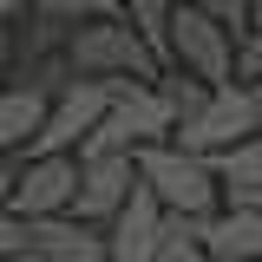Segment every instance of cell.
<instances>
[{
  "mask_svg": "<svg viewBox=\"0 0 262 262\" xmlns=\"http://www.w3.org/2000/svg\"><path fill=\"white\" fill-rule=\"evenodd\" d=\"M138 177H144V190L158 196L170 216L216 223V216L229 210L216 164H210V158H196V151H184V144H151V151H138Z\"/></svg>",
  "mask_w": 262,
  "mask_h": 262,
  "instance_id": "6da1fadb",
  "label": "cell"
},
{
  "mask_svg": "<svg viewBox=\"0 0 262 262\" xmlns=\"http://www.w3.org/2000/svg\"><path fill=\"white\" fill-rule=\"evenodd\" d=\"M72 66H79V79H105V85H118V79L158 85L164 79V59L151 53V39L131 27V20H92V27H79Z\"/></svg>",
  "mask_w": 262,
  "mask_h": 262,
  "instance_id": "7a4b0ae2",
  "label": "cell"
},
{
  "mask_svg": "<svg viewBox=\"0 0 262 262\" xmlns=\"http://www.w3.org/2000/svg\"><path fill=\"white\" fill-rule=\"evenodd\" d=\"M164 66L190 72V79H203V85H236V66H243V33H229L223 20H216V13H203V7H177Z\"/></svg>",
  "mask_w": 262,
  "mask_h": 262,
  "instance_id": "3957f363",
  "label": "cell"
},
{
  "mask_svg": "<svg viewBox=\"0 0 262 262\" xmlns=\"http://www.w3.org/2000/svg\"><path fill=\"white\" fill-rule=\"evenodd\" d=\"M262 131V112H256V92L236 79V85H216V98H210V112L196 118V125H184L177 131V144L184 151H196V158H229L236 144H249Z\"/></svg>",
  "mask_w": 262,
  "mask_h": 262,
  "instance_id": "277c9868",
  "label": "cell"
},
{
  "mask_svg": "<svg viewBox=\"0 0 262 262\" xmlns=\"http://www.w3.org/2000/svg\"><path fill=\"white\" fill-rule=\"evenodd\" d=\"M131 196H138V158H79V203H72V216L85 229H112Z\"/></svg>",
  "mask_w": 262,
  "mask_h": 262,
  "instance_id": "5b68a950",
  "label": "cell"
},
{
  "mask_svg": "<svg viewBox=\"0 0 262 262\" xmlns=\"http://www.w3.org/2000/svg\"><path fill=\"white\" fill-rule=\"evenodd\" d=\"M79 203V158H20V190H13V210L27 223H53V216H72Z\"/></svg>",
  "mask_w": 262,
  "mask_h": 262,
  "instance_id": "8992f818",
  "label": "cell"
},
{
  "mask_svg": "<svg viewBox=\"0 0 262 262\" xmlns=\"http://www.w3.org/2000/svg\"><path fill=\"white\" fill-rule=\"evenodd\" d=\"M164 216H170V210H164L158 196L144 190V177H138V196L118 210V223L105 229L112 262H158L164 256Z\"/></svg>",
  "mask_w": 262,
  "mask_h": 262,
  "instance_id": "52a82bcc",
  "label": "cell"
},
{
  "mask_svg": "<svg viewBox=\"0 0 262 262\" xmlns=\"http://www.w3.org/2000/svg\"><path fill=\"white\" fill-rule=\"evenodd\" d=\"M20 262H112V249H105V229H85L79 216H53V223H27Z\"/></svg>",
  "mask_w": 262,
  "mask_h": 262,
  "instance_id": "ba28073f",
  "label": "cell"
},
{
  "mask_svg": "<svg viewBox=\"0 0 262 262\" xmlns=\"http://www.w3.org/2000/svg\"><path fill=\"white\" fill-rule=\"evenodd\" d=\"M46 112H53V98L27 92V85H7L0 92V158H27L39 144V131H46Z\"/></svg>",
  "mask_w": 262,
  "mask_h": 262,
  "instance_id": "9c48e42d",
  "label": "cell"
},
{
  "mask_svg": "<svg viewBox=\"0 0 262 262\" xmlns=\"http://www.w3.org/2000/svg\"><path fill=\"white\" fill-rule=\"evenodd\" d=\"M203 249H210L216 262H262V210H249V203H229L223 216L210 223Z\"/></svg>",
  "mask_w": 262,
  "mask_h": 262,
  "instance_id": "30bf717a",
  "label": "cell"
},
{
  "mask_svg": "<svg viewBox=\"0 0 262 262\" xmlns=\"http://www.w3.org/2000/svg\"><path fill=\"white\" fill-rule=\"evenodd\" d=\"M13 33H20V66L66 59V53H72V39H79V27H72V20H53V13H27Z\"/></svg>",
  "mask_w": 262,
  "mask_h": 262,
  "instance_id": "8fae6325",
  "label": "cell"
},
{
  "mask_svg": "<svg viewBox=\"0 0 262 262\" xmlns=\"http://www.w3.org/2000/svg\"><path fill=\"white\" fill-rule=\"evenodd\" d=\"M216 177H223L229 203H256L262 196V131L249 138V144H236L229 158H216Z\"/></svg>",
  "mask_w": 262,
  "mask_h": 262,
  "instance_id": "7c38bea8",
  "label": "cell"
},
{
  "mask_svg": "<svg viewBox=\"0 0 262 262\" xmlns=\"http://www.w3.org/2000/svg\"><path fill=\"white\" fill-rule=\"evenodd\" d=\"M158 92H164V105H170V118H177V131L184 125H196L203 112H210V98H216V85H203V79H190V72H164L158 79Z\"/></svg>",
  "mask_w": 262,
  "mask_h": 262,
  "instance_id": "4fadbf2b",
  "label": "cell"
},
{
  "mask_svg": "<svg viewBox=\"0 0 262 262\" xmlns=\"http://www.w3.org/2000/svg\"><path fill=\"white\" fill-rule=\"evenodd\" d=\"M177 7H184V0H125V20L151 39L158 59L170 53V20H177ZM164 72H170V66H164Z\"/></svg>",
  "mask_w": 262,
  "mask_h": 262,
  "instance_id": "5bb4252c",
  "label": "cell"
},
{
  "mask_svg": "<svg viewBox=\"0 0 262 262\" xmlns=\"http://www.w3.org/2000/svg\"><path fill=\"white\" fill-rule=\"evenodd\" d=\"M27 13H53L72 27H92V20H125V0H27Z\"/></svg>",
  "mask_w": 262,
  "mask_h": 262,
  "instance_id": "9a60e30c",
  "label": "cell"
},
{
  "mask_svg": "<svg viewBox=\"0 0 262 262\" xmlns=\"http://www.w3.org/2000/svg\"><path fill=\"white\" fill-rule=\"evenodd\" d=\"M184 7H203V13H216L229 33H249V27H256V0H184Z\"/></svg>",
  "mask_w": 262,
  "mask_h": 262,
  "instance_id": "2e32d148",
  "label": "cell"
},
{
  "mask_svg": "<svg viewBox=\"0 0 262 262\" xmlns=\"http://www.w3.org/2000/svg\"><path fill=\"white\" fill-rule=\"evenodd\" d=\"M27 256V216L0 203V262H20Z\"/></svg>",
  "mask_w": 262,
  "mask_h": 262,
  "instance_id": "e0dca14e",
  "label": "cell"
},
{
  "mask_svg": "<svg viewBox=\"0 0 262 262\" xmlns=\"http://www.w3.org/2000/svg\"><path fill=\"white\" fill-rule=\"evenodd\" d=\"M20 79V33L13 27H0V92Z\"/></svg>",
  "mask_w": 262,
  "mask_h": 262,
  "instance_id": "ac0fdd59",
  "label": "cell"
},
{
  "mask_svg": "<svg viewBox=\"0 0 262 262\" xmlns=\"http://www.w3.org/2000/svg\"><path fill=\"white\" fill-rule=\"evenodd\" d=\"M158 262H216V256H210L203 243H164V256H158Z\"/></svg>",
  "mask_w": 262,
  "mask_h": 262,
  "instance_id": "d6986e66",
  "label": "cell"
},
{
  "mask_svg": "<svg viewBox=\"0 0 262 262\" xmlns=\"http://www.w3.org/2000/svg\"><path fill=\"white\" fill-rule=\"evenodd\" d=\"M13 190H20V164L0 158V203H7V210H13Z\"/></svg>",
  "mask_w": 262,
  "mask_h": 262,
  "instance_id": "ffe728a7",
  "label": "cell"
},
{
  "mask_svg": "<svg viewBox=\"0 0 262 262\" xmlns=\"http://www.w3.org/2000/svg\"><path fill=\"white\" fill-rule=\"evenodd\" d=\"M256 27H262V0H256Z\"/></svg>",
  "mask_w": 262,
  "mask_h": 262,
  "instance_id": "44dd1931",
  "label": "cell"
},
{
  "mask_svg": "<svg viewBox=\"0 0 262 262\" xmlns=\"http://www.w3.org/2000/svg\"><path fill=\"white\" fill-rule=\"evenodd\" d=\"M249 210H262V196H256V203H249Z\"/></svg>",
  "mask_w": 262,
  "mask_h": 262,
  "instance_id": "7402d4cb",
  "label": "cell"
}]
</instances>
